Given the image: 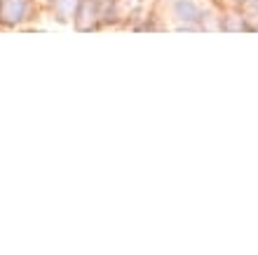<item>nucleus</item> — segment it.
Instances as JSON below:
<instances>
[{
    "mask_svg": "<svg viewBox=\"0 0 258 255\" xmlns=\"http://www.w3.org/2000/svg\"><path fill=\"white\" fill-rule=\"evenodd\" d=\"M45 7L38 0H0V28L19 31L33 24Z\"/></svg>",
    "mask_w": 258,
    "mask_h": 255,
    "instance_id": "nucleus-1",
    "label": "nucleus"
},
{
    "mask_svg": "<svg viewBox=\"0 0 258 255\" xmlns=\"http://www.w3.org/2000/svg\"><path fill=\"white\" fill-rule=\"evenodd\" d=\"M78 7H80V0H49L47 3L49 14L59 24H71L75 12H78Z\"/></svg>",
    "mask_w": 258,
    "mask_h": 255,
    "instance_id": "nucleus-3",
    "label": "nucleus"
},
{
    "mask_svg": "<svg viewBox=\"0 0 258 255\" xmlns=\"http://www.w3.org/2000/svg\"><path fill=\"white\" fill-rule=\"evenodd\" d=\"M73 28L80 33H89L103 26V14H101V0H80V7L73 17Z\"/></svg>",
    "mask_w": 258,
    "mask_h": 255,
    "instance_id": "nucleus-2",
    "label": "nucleus"
},
{
    "mask_svg": "<svg viewBox=\"0 0 258 255\" xmlns=\"http://www.w3.org/2000/svg\"><path fill=\"white\" fill-rule=\"evenodd\" d=\"M101 3H103V0H101Z\"/></svg>",
    "mask_w": 258,
    "mask_h": 255,
    "instance_id": "nucleus-6",
    "label": "nucleus"
},
{
    "mask_svg": "<svg viewBox=\"0 0 258 255\" xmlns=\"http://www.w3.org/2000/svg\"><path fill=\"white\" fill-rule=\"evenodd\" d=\"M38 3H40V5L45 7V10H47V3H49V0H38Z\"/></svg>",
    "mask_w": 258,
    "mask_h": 255,
    "instance_id": "nucleus-5",
    "label": "nucleus"
},
{
    "mask_svg": "<svg viewBox=\"0 0 258 255\" xmlns=\"http://www.w3.org/2000/svg\"><path fill=\"white\" fill-rule=\"evenodd\" d=\"M174 17L181 21H185V26L200 24L202 21V10L197 7L195 0H174Z\"/></svg>",
    "mask_w": 258,
    "mask_h": 255,
    "instance_id": "nucleus-4",
    "label": "nucleus"
}]
</instances>
